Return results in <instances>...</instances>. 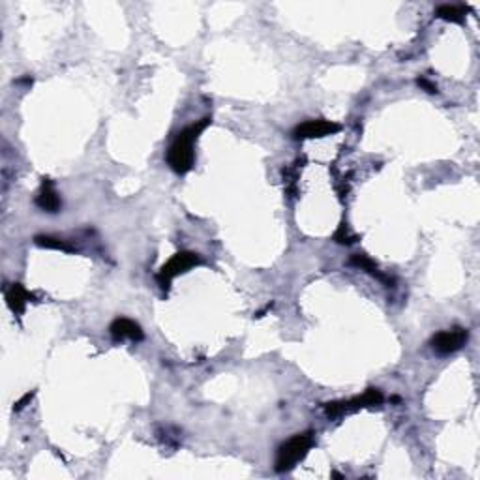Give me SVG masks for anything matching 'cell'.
Instances as JSON below:
<instances>
[{"label": "cell", "mask_w": 480, "mask_h": 480, "mask_svg": "<svg viewBox=\"0 0 480 480\" xmlns=\"http://www.w3.org/2000/svg\"><path fill=\"white\" fill-rule=\"evenodd\" d=\"M334 240H336L338 244H353V242H355V237H353V234H349V231H347V225H345V223H342V225L338 228L336 233H334Z\"/></svg>", "instance_id": "13"}, {"label": "cell", "mask_w": 480, "mask_h": 480, "mask_svg": "<svg viewBox=\"0 0 480 480\" xmlns=\"http://www.w3.org/2000/svg\"><path fill=\"white\" fill-rule=\"evenodd\" d=\"M349 263L351 265L358 266V268H362V270H366L368 274H371L373 278L381 279V281H387V284H389V278H387L385 274L379 273L377 265L370 259V257H368V255H360V253H358V255H353V257L349 259Z\"/></svg>", "instance_id": "12"}, {"label": "cell", "mask_w": 480, "mask_h": 480, "mask_svg": "<svg viewBox=\"0 0 480 480\" xmlns=\"http://www.w3.org/2000/svg\"><path fill=\"white\" fill-rule=\"evenodd\" d=\"M416 83H418V86H421V89H424L426 92H430V94H435V92H437V84L430 83L428 79L421 77L418 81H416Z\"/></svg>", "instance_id": "14"}, {"label": "cell", "mask_w": 480, "mask_h": 480, "mask_svg": "<svg viewBox=\"0 0 480 480\" xmlns=\"http://www.w3.org/2000/svg\"><path fill=\"white\" fill-rule=\"evenodd\" d=\"M109 332H111V338H113L115 342H122V340L141 342V340H145V334L143 331H141V326H139L136 321H131V319H126V317L115 319L113 324H111Z\"/></svg>", "instance_id": "7"}, {"label": "cell", "mask_w": 480, "mask_h": 480, "mask_svg": "<svg viewBox=\"0 0 480 480\" xmlns=\"http://www.w3.org/2000/svg\"><path fill=\"white\" fill-rule=\"evenodd\" d=\"M210 122H212V118L205 117L176 133L175 141L171 143V147H169L167 150V163L169 167L173 169L175 173L186 175V173L192 171L195 162L194 145L195 141L199 139V136H201L203 131L207 130Z\"/></svg>", "instance_id": "1"}, {"label": "cell", "mask_w": 480, "mask_h": 480, "mask_svg": "<svg viewBox=\"0 0 480 480\" xmlns=\"http://www.w3.org/2000/svg\"><path fill=\"white\" fill-rule=\"evenodd\" d=\"M33 398H34V392H28V394H25V396L21 398L19 402L15 403V409H17V411H19V409H23V407H25V405H26V403H28V402H30V400H33Z\"/></svg>", "instance_id": "15"}, {"label": "cell", "mask_w": 480, "mask_h": 480, "mask_svg": "<svg viewBox=\"0 0 480 480\" xmlns=\"http://www.w3.org/2000/svg\"><path fill=\"white\" fill-rule=\"evenodd\" d=\"M36 205H38L41 210L51 212V214L59 212L60 207H62L59 194H57V190H55V186H53V182L49 181V178H44V182H41L39 194L36 195Z\"/></svg>", "instance_id": "8"}, {"label": "cell", "mask_w": 480, "mask_h": 480, "mask_svg": "<svg viewBox=\"0 0 480 480\" xmlns=\"http://www.w3.org/2000/svg\"><path fill=\"white\" fill-rule=\"evenodd\" d=\"M336 131H340V124L319 118V120H308V122L299 124L293 131V137L295 139H315V137L332 136Z\"/></svg>", "instance_id": "6"}, {"label": "cell", "mask_w": 480, "mask_h": 480, "mask_svg": "<svg viewBox=\"0 0 480 480\" xmlns=\"http://www.w3.org/2000/svg\"><path fill=\"white\" fill-rule=\"evenodd\" d=\"M469 8L468 6H450V4H445V6L437 8V17L443 21H448V23H456V25H463L465 21V15H468Z\"/></svg>", "instance_id": "10"}, {"label": "cell", "mask_w": 480, "mask_h": 480, "mask_svg": "<svg viewBox=\"0 0 480 480\" xmlns=\"http://www.w3.org/2000/svg\"><path fill=\"white\" fill-rule=\"evenodd\" d=\"M469 332L468 329H461V326H454V329H448V331L437 332L434 338H432V347L437 355H450V353H456L460 351L463 345L468 344Z\"/></svg>", "instance_id": "5"}, {"label": "cell", "mask_w": 480, "mask_h": 480, "mask_svg": "<svg viewBox=\"0 0 480 480\" xmlns=\"http://www.w3.org/2000/svg\"><path fill=\"white\" fill-rule=\"evenodd\" d=\"M34 242L38 244L39 248H47V250H59V252H75V248L72 244H68L66 240L57 239V237H49V234H38L34 237Z\"/></svg>", "instance_id": "11"}, {"label": "cell", "mask_w": 480, "mask_h": 480, "mask_svg": "<svg viewBox=\"0 0 480 480\" xmlns=\"http://www.w3.org/2000/svg\"><path fill=\"white\" fill-rule=\"evenodd\" d=\"M30 299H33V295L26 291L25 287L19 286V284H13L6 291V302L13 313L25 312L26 304H28V300Z\"/></svg>", "instance_id": "9"}, {"label": "cell", "mask_w": 480, "mask_h": 480, "mask_svg": "<svg viewBox=\"0 0 480 480\" xmlns=\"http://www.w3.org/2000/svg\"><path fill=\"white\" fill-rule=\"evenodd\" d=\"M313 443V432H304V434L293 435L291 439H287L281 447L278 448L276 454V471L278 473H286L291 471L299 461H302L308 456V452L312 450Z\"/></svg>", "instance_id": "2"}, {"label": "cell", "mask_w": 480, "mask_h": 480, "mask_svg": "<svg viewBox=\"0 0 480 480\" xmlns=\"http://www.w3.org/2000/svg\"><path fill=\"white\" fill-rule=\"evenodd\" d=\"M383 403V394L381 390L368 389L362 396L351 398L344 402H332L324 405V415L329 418H338V416L349 415V413H357L364 407H373V405H381Z\"/></svg>", "instance_id": "3"}, {"label": "cell", "mask_w": 480, "mask_h": 480, "mask_svg": "<svg viewBox=\"0 0 480 480\" xmlns=\"http://www.w3.org/2000/svg\"><path fill=\"white\" fill-rule=\"evenodd\" d=\"M199 263H201L199 253H194V252L175 253V255H173V257H171V259H169L162 268H160V273H158L156 276L158 284H160V287H162L163 291H167L169 287H171V281H173L176 276L188 273L190 268H194V266H197Z\"/></svg>", "instance_id": "4"}]
</instances>
